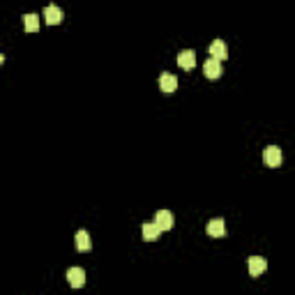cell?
Wrapping results in <instances>:
<instances>
[{"mask_svg": "<svg viewBox=\"0 0 295 295\" xmlns=\"http://www.w3.org/2000/svg\"><path fill=\"white\" fill-rule=\"evenodd\" d=\"M263 162L270 166V169H277L282 166V150H279L277 145H268L263 150Z\"/></svg>", "mask_w": 295, "mask_h": 295, "instance_id": "1", "label": "cell"}, {"mask_svg": "<svg viewBox=\"0 0 295 295\" xmlns=\"http://www.w3.org/2000/svg\"><path fill=\"white\" fill-rule=\"evenodd\" d=\"M203 72H205V76L210 78V81H215V78H219L222 76V60H217V58H208L205 60V65H203Z\"/></svg>", "mask_w": 295, "mask_h": 295, "instance_id": "2", "label": "cell"}, {"mask_svg": "<svg viewBox=\"0 0 295 295\" xmlns=\"http://www.w3.org/2000/svg\"><path fill=\"white\" fill-rule=\"evenodd\" d=\"M159 88H162V92H166V95H173V92L178 90V78H175L173 74L164 72L162 76H159Z\"/></svg>", "mask_w": 295, "mask_h": 295, "instance_id": "3", "label": "cell"}, {"mask_svg": "<svg viewBox=\"0 0 295 295\" xmlns=\"http://www.w3.org/2000/svg\"><path fill=\"white\" fill-rule=\"evenodd\" d=\"M155 222H157V226L162 231H171L173 229V224H175V219H173V212H169V210H159L155 215Z\"/></svg>", "mask_w": 295, "mask_h": 295, "instance_id": "4", "label": "cell"}, {"mask_svg": "<svg viewBox=\"0 0 295 295\" xmlns=\"http://www.w3.org/2000/svg\"><path fill=\"white\" fill-rule=\"evenodd\" d=\"M178 65H180L182 69H194V67H196V53H194L192 48L180 51V53H178Z\"/></svg>", "mask_w": 295, "mask_h": 295, "instance_id": "5", "label": "cell"}, {"mask_svg": "<svg viewBox=\"0 0 295 295\" xmlns=\"http://www.w3.org/2000/svg\"><path fill=\"white\" fill-rule=\"evenodd\" d=\"M265 268H268V261H265L263 256H252V259H249V275H252V277H261L265 272Z\"/></svg>", "mask_w": 295, "mask_h": 295, "instance_id": "6", "label": "cell"}, {"mask_svg": "<svg viewBox=\"0 0 295 295\" xmlns=\"http://www.w3.org/2000/svg\"><path fill=\"white\" fill-rule=\"evenodd\" d=\"M67 282L72 284L74 289H81L85 284V272L81 270V268H69V270H67Z\"/></svg>", "mask_w": 295, "mask_h": 295, "instance_id": "7", "label": "cell"}, {"mask_svg": "<svg viewBox=\"0 0 295 295\" xmlns=\"http://www.w3.org/2000/svg\"><path fill=\"white\" fill-rule=\"evenodd\" d=\"M44 18H46L48 25L62 23V9H60V7H55V5H48L46 9H44Z\"/></svg>", "mask_w": 295, "mask_h": 295, "instance_id": "8", "label": "cell"}, {"mask_svg": "<svg viewBox=\"0 0 295 295\" xmlns=\"http://www.w3.org/2000/svg\"><path fill=\"white\" fill-rule=\"evenodd\" d=\"M210 55L212 58H217V60H226V55H229V46H226V42L215 39V42L210 44Z\"/></svg>", "mask_w": 295, "mask_h": 295, "instance_id": "9", "label": "cell"}, {"mask_svg": "<svg viewBox=\"0 0 295 295\" xmlns=\"http://www.w3.org/2000/svg\"><path fill=\"white\" fill-rule=\"evenodd\" d=\"M208 235H212V238H222L224 233H226V224H224V219H210L208 222Z\"/></svg>", "mask_w": 295, "mask_h": 295, "instance_id": "10", "label": "cell"}, {"mask_svg": "<svg viewBox=\"0 0 295 295\" xmlns=\"http://www.w3.org/2000/svg\"><path fill=\"white\" fill-rule=\"evenodd\" d=\"M159 233H162V229L157 226V222H148V224H143V240L155 242L157 238H159Z\"/></svg>", "mask_w": 295, "mask_h": 295, "instance_id": "11", "label": "cell"}, {"mask_svg": "<svg viewBox=\"0 0 295 295\" xmlns=\"http://www.w3.org/2000/svg\"><path fill=\"white\" fill-rule=\"evenodd\" d=\"M90 247H92V242H90L88 231H78V233H76V249H78V252H88Z\"/></svg>", "mask_w": 295, "mask_h": 295, "instance_id": "12", "label": "cell"}, {"mask_svg": "<svg viewBox=\"0 0 295 295\" xmlns=\"http://www.w3.org/2000/svg\"><path fill=\"white\" fill-rule=\"evenodd\" d=\"M23 25L28 32H37L39 30V18H37V14H25L23 16Z\"/></svg>", "mask_w": 295, "mask_h": 295, "instance_id": "13", "label": "cell"}]
</instances>
